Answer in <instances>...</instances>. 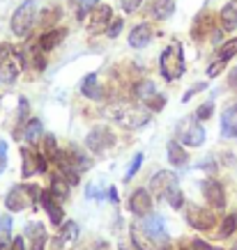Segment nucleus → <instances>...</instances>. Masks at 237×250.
<instances>
[{
    "mask_svg": "<svg viewBox=\"0 0 237 250\" xmlns=\"http://www.w3.org/2000/svg\"><path fill=\"white\" fill-rule=\"evenodd\" d=\"M159 71L166 81H177L184 74V53L180 44H170L164 48L159 58Z\"/></svg>",
    "mask_w": 237,
    "mask_h": 250,
    "instance_id": "nucleus-1",
    "label": "nucleus"
},
{
    "mask_svg": "<svg viewBox=\"0 0 237 250\" xmlns=\"http://www.w3.org/2000/svg\"><path fill=\"white\" fill-rule=\"evenodd\" d=\"M35 19H37V2L35 0H23L21 5L16 7V12L12 14V23L9 28L16 37H28L35 25Z\"/></svg>",
    "mask_w": 237,
    "mask_h": 250,
    "instance_id": "nucleus-2",
    "label": "nucleus"
},
{
    "mask_svg": "<svg viewBox=\"0 0 237 250\" xmlns=\"http://www.w3.org/2000/svg\"><path fill=\"white\" fill-rule=\"evenodd\" d=\"M23 55H19L9 44H0V81L14 83L23 69Z\"/></svg>",
    "mask_w": 237,
    "mask_h": 250,
    "instance_id": "nucleus-3",
    "label": "nucleus"
},
{
    "mask_svg": "<svg viewBox=\"0 0 237 250\" xmlns=\"http://www.w3.org/2000/svg\"><path fill=\"white\" fill-rule=\"evenodd\" d=\"M39 195H42V193H39L37 186H32V184H21V186H14V188L7 193L5 205H7L9 211H23L25 207H35Z\"/></svg>",
    "mask_w": 237,
    "mask_h": 250,
    "instance_id": "nucleus-4",
    "label": "nucleus"
},
{
    "mask_svg": "<svg viewBox=\"0 0 237 250\" xmlns=\"http://www.w3.org/2000/svg\"><path fill=\"white\" fill-rule=\"evenodd\" d=\"M111 115H113L122 126H127V129H141V126H145L147 122H150V117H152V113H150L147 108H136V106H118L111 110Z\"/></svg>",
    "mask_w": 237,
    "mask_h": 250,
    "instance_id": "nucleus-5",
    "label": "nucleus"
},
{
    "mask_svg": "<svg viewBox=\"0 0 237 250\" xmlns=\"http://www.w3.org/2000/svg\"><path fill=\"white\" fill-rule=\"evenodd\" d=\"M177 143L187 145V147H200L205 143V129L198 124L196 117H184L177 124Z\"/></svg>",
    "mask_w": 237,
    "mask_h": 250,
    "instance_id": "nucleus-6",
    "label": "nucleus"
},
{
    "mask_svg": "<svg viewBox=\"0 0 237 250\" xmlns=\"http://www.w3.org/2000/svg\"><path fill=\"white\" fill-rule=\"evenodd\" d=\"M184 216H187V223L193 229H200V232H207V229H212L216 225V213L212 209H207V207L189 205Z\"/></svg>",
    "mask_w": 237,
    "mask_h": 250,
    "instance_id": "nucleus-7",
    "label": "nucleus"
},
{
    "mask_svg": "<svg viewBox=\"0 0 237 250\" xmlns=\"http://www.w3.org/2000/svg\"><path fill=\"white\" fill-rule=\"evenodd\" d=\"M113 145H115V136L108 126H95V129L85 136V147H88L92 154L106 152L108 147H113Z\"/></svg>",
    "mask_w": 237,
    "mask_h": 250,
    "instance_id": "nucleus-8",
    "label": "nucleus"
},
{
    "mask_svg": "<svg viewBox=\"0 0 237 250\" xmlns=\"http://www.w3.org/2000/svg\"><path fill=\"white\" fill-rule=\"evenodd\" d=\"M113 21V9L111 5H95L90 9V19H88V30L92 35H101L108 30V25Z\"/></svg>",
    "mask_w": 237,
    "mask_h": 250,
    "instance_id": "nucleus-9",
    "label": "nucleus"
},
{
    "mask_svg": "<svg viewBox=\"0 0 237 250\" xmlns=\"http://www.w3.org/2000/svg\"><path fill=\"white\" fill-rule=\"evenodd\" d=\"M154 205H152V193L145 188H138L131 193L129 197V211L134 216H141V218H147L152 213Z\"/></svg>",
    "mask_w": 237,
    "mask_h": 250,
    "instance_id": "nucleus-10",
    "label": "nucleus"
},
{
    "mask_svg": "<svg viewBox=\"0 0 237 250\" xmlns=\"http://www.w3.org/2000/svg\"><path fill=\"white\" fill-rule=\"evenodd\" d=\"M177 186V174L173 170H161L150 179V193H154L157 197H166L170 188Z\"/></svg>",
    "mask_w": 237,
    "mask_h": 250,
    "instance_id": "nucleus-11",
    "label": "nucleus"
},
{
    "mask_svg": "<svg viewBox=\"0 0 237 250\" xmlns=\"http://www.w3.org/2000/svg\"><path fill=\"white\" fill-rule=\"evenodd\" d=\"M203 186V195H205V202L212 205L214 209H226V190L216 179H205L200 184Z\"/></svg>",
    "mask_w": 237,
    "mask_h": 250,
    "instance_id": "nucleus-12",
    "label": "nucleus"
},
{
    "mask_svg": "<svg viewBox=\"0 0 237 250\" xmlns=\"http://www.w3.org/2000/svg\"><path fill=\"white\" fill-rule=\"evenodd\" d=\"M21 159H23V177H32L35 172H46V156L44 154H37L32 149H21Z\"/></svg>",
    "mask_w": 237,
    "mask_h": 250,
    "instance_id": "nucleus-13",
    "label": "nucleus"
},
{
    "mask_svg": "<svg viewBox=\"0 0 237 250\" xmlns=\"http://www.w3.org/2000/svg\"><path fill=\"white\" fill-rule=\"evenodd\" d=\"M221 136L237 140V101H230L221 110Z\"/></svg>",
    "mask_w": 237,
    "mask_h": 250,
    "instance_id": "nucleus-14",
    "label": "nucleus"
},
{
    "mask_svg": "<svg viewBox=\"0 0 237 250\" xmlns=\"http://www.w3.org/2000/svg\"><path fill=\"white\" fill-rule=\"evenodd\" d=\"M39 202H42V207L46 209V213H48L51 223L60 228L62 223H65V213H62V207L58 205V200L51 195V190H44V193L39 195Z\"/></svg>",
    "mask_w": 237,
    "mask_h": 250,
    "instance_id": "nucleus-15",
    "label": "nucleus"
},
{
    "mask_svg": "<svg viewBox=\"0 0 237 250\" xmlns=\"http://www.w3.org/2000/svg\"><path fill=\"white\" fill-rule=\"evenodd\" d=\"M152 37H154L152 25L150 23H138L129 32V46L131 48H143V46H147L152 42Z\"/></svg>",
    "mask_w": 237,
    "mask_h": 250,
    "instance_id": "nucleus-16",
    "label": "nucleus"
},
{
    "mask_svg": "<svg viewBox=\"0 0 237 250\" xmlns=\"http://www.w3.org/2000/svg\"><path fill=\"white\" fill-rule=\"evenodd\" d=\"M129 236H131V246H134L136 250H159L157 248V241L147 234L143 225H131Z\"/></svg>",
    "mask_w": 237,
    "mask_h": 250,
    "instance_id": "nucleus-17",
    "label": "nucleus"
},
{
    "mask_svg": "<svg viewBox=\"0 0 237 250\" xmlns=\"http://www.w3.org/2000/svg\"><path fill=\"white\" fill-rule=\"evenodd\" d=\"M25 239L30 241V250H44L46 248V229L42 223H37V220H32V223H28L25 225Z\"/></svg>",
    "mask_w": 237,
    "mask_h": 250,
    "instance_id": "nucleus-18",
    "label": "nucleus"
},
{
    "mask_svg": "<svg viewBox=\"0 0 237 250\" xmlns=\"http://www.w3.org/2000/svg\"><path fill=\"white\" fill-rule=\"evenodd\" d=\"M143 228H145V232L152 236L157 243H166V241H168V236H166V225H164V218H161V216L150 213V216L143 220Z\"/></svg>",
    "mask_w": 237,
    "mask_h": 250,
    "instance_id": "nucleus-19",
    "label": "nucleus"
},
{
    "mask_svg": "<svg viewBox=\"0 0 237 250\" xmlns=\"http://www.w3.org/2000/svg\"><path fill=\"white\" fill-rule=\"evenodd\" d=\"M67 37V30L65 28H51V30H46L42 37H39V48L44 51V53H48V51H53L55 46H60V42Z\"/></svg>",
    "mask_w": 237,
    "mask_h": 250,
    "instance_id": "nucleus-20",
    "label": "nucleus"
},
{
    "mask_svg": "<svg viewBox=\"0 0 237 250\" xmlns=\"http://www.w3.org/2000/svg\"><path fill=\"white\" fill-rule=\"evenodd\" d=\"M81 92H83V97L95 99V101L104 99V90H101L99 81H97V74H90V76L83 78V83H81Z\"/></svg>",
    "mask_w": 237,
    "mask_h": 250,
    "instance_id": "nucleus-21",
    "label": "nucleus"
},
{
    "mask_svg": "<svg viewBox=\"0 0 237 250\" xmlns=\"http://www.w3.org/2000/svg\"><path fill=\"white\" fill-rule=\"evenodd\" d=\"M173 12H175V0H152V5H150V14L157 21L168 19Z\"/></svg>",
    "mask_w": 237,
    "mask_h": 250,
    "instance_id": "nucleus-22",
    "label": "nucleus"
},
{
    "mask_svg": "<svg viewBox=\"0 0 237 250\" xmlns=\"http://www.w3.org/2000/svg\"><path fill=\"white\" fill-rule=\"evenodd\" d=\"M219 21H221L223 30H235L237 28V0H230L228 5L221 9V14H219Z\"/></svg>",
    "mask_w": 237,
    "mask_h": 250,
    "instance_id": "nucleus-23",
    "label": "nucleus"
},
{
    "mask_svg": "<svg viewBox=\"0 0 237 250\" xmlns=\"http://www.w3.org/2000/svg\"><path fill=\"white\" fill-rule=\"evenodd\" d=\"M69 188H71V184H69L60 172L53 174V179H51V195H53L58 202L67 200V197H69Z\"/></svg>",
    "mask_w": 237,
    "mask_h": 250,
    "instance_id": "nucleus-24",
    "label": "nucleus"
},
{
    "mask_svg": "<svg viewBox=\"0 0 237 250\" xmlns=\"http://www.w3.org/2000/svg\"><path fill=\"white\" fill-rule=\"evenodd\" d=\"M168 161H170V166H175V167H182L187 161H189V154L182 149V143H177V140H170L168 143Z\"/></svg>",
    "mask_w": 237,
    "mask_h": 250,
    "instance_id": "nucleus-25",
    "label": "nucleus"
},
{
    "mask_svg": "<svg viewBox=\"0 0 237 250\" xmlns=\"http://www.w3.org/2000/svg\"><path fill=\"white\" fill-rule=\"evenodd\" d=\"M23 138H25V143H39L42 138H44V129H42V122L39 120H28L25 124V129H23Z\"/></svg>",
    "mask_w": 237,
    "mask_h": 250,
    "instance_id": "nucleus-26",
    "label": "nucleus"
},
{
    "mask_svg": "<svg viewBox=\"0 0 237 250\" xmlns=\"http://www.w3.org/2000/svg\"><path fill=\"white\" fill-rule=\"evenodd\" d=\"M23 62H30L32 69H37V71H42V69L46 67V58H44V51L37 46H30V51L25 53V58H23Z\"/></svg>",
    "mask_w": 237,
    "mask_h": 250,
    "instance_id": "nucleus-27",
    "label": "nucleus"
},
{
    "mask_svg": "<svg viewBox=\"0 0 237 250\" xmlns=\"http://www.w3.org/2000/svg\"><path fill=\"white\" fill-rule=\"evenodd\" d=\"M134 94H136L138 101H147L157 94V87H154L152 81H138L136 87H134Z\"/></svg>",
    "mask_w": 237,
    "mask_h": 250,
    "instance_id": "nucleus-28",
    "label": "nucleus"
},
{
    "mask_svg": "<svg viewBox=\"0 0 237 250\" xmlns=\"http://www.w3.org/2000/svg\"><path fill=\"white\" fill-rule=\"evenodd\" d=\"M237 232V213H230V216H226V218L219 223V236L221 239H228V236H233Z\"/></svg>",
    "mask_w": 237,
    "mask_h": 250,
    "instance_id": "nucleus-29",
    "label": "nucleus"
},
{
    "mask_svg": "<svg viewBox=\"0 0 237 250\" xmlns=\"http://www.w3.org/2000/svg\"><path fill=\"white\" fill-rule=\"evenodd\" d=\"M78 236V225L74 220H67L60 225V241H76Z\"/></svg>",
    "mask_w": 237,
    "mask_h": 250,
    "instance_id": "nucleus-30",
    "label": "nucleus"
},
{
    "mask_svg": "<svg viewBox=\"0 0 237 250\" xmlns=\"http://www.w3.org/2000/svg\"><path fill=\"white\" fill-rule=\"evenodd\" d=\"M9 232H12V218L5 216V218H0V250L12 241V234H9Z\"/></svg>",
    "mask_w": 237,
    "mask_h": 250,
    "instance_id": "nucleus-31",
    "label": "nucleus"
},
{
    "mask_svg": "<svg viewBox=\"0 0 237 250\" xmlns=\"http://www.w3.org/2000/svg\"><path fill=\"white\" fill-rule=\"evenodd\" d=\"M164 200H166L173 209H182V207H184V195H182V190H180V186L170 188L168 193H166V197H164Z\"/></svg>",
    "mask_w": 237,
    "mask_h": 250,
    "instance_id": "nucleus-32",
    "label": "nucleus"
},
{
    "mask_svg": "<svg viewBox=\"0 0 237 250\" xmlns=\"http://www.w3.org/2000/svg\"><path fill=\"white\" fill-rule=\"evenodd\" d=\"M235 53H237V39H228L223 46H219V60L221 62H228Z\"/></svg>",
    "mask_w": 237,
    "mask_h": 250,
    "instance_id": "nucleus-33",
    "label": "nucleus"
},
{
    "mask_svg": "<svg viewBox=\"0 0 237 250\" xmlns=\"http://www.w3.org/2000/svg\"><path fill=\"white\" fill-rule=\"evenodd\" d=\"M164 106H166V97H161V94H154L152 99H147L145 101V108L150 110V113H157V110H161Z\"/></svg>",
    "mask_w": 237,
    "mask_h": 250,
    "instance_id": "nucleus-34",
    "label": "nucleus"
},
{
    "mask_svg": "<svg viewBox=\"0 0 237 250\" xmlns=\"http://www.w3.org/2000/svg\"><path fill=\"white\" fill-rule=\"evenodd\" d=\"M28 110H30V106H28V99H19V115H16V122H19V129H21L23 124H28L25 122V117H28Z\"/></svg>",
    "mask_w": 237,
    "mask_h": 250,
    "instance_id": "nucleus-35",
    "label": "nucleus"
},
{
    "mask_svg": "<svg viewBox=\"0 0 237 250\" xmlns=\"http://www.w3.org/2000/svg\"><path fill=\"white\" fill-rule=\"evenodd\" d=\"M141 163H143V154H136V156H134V161H131L129 170H127V174H124V182H131V179L136 177V172L141 170Z\"/></svg>",
    "mask_w": 237,
    "mask_h": 250,
    "instance_id": "nucleus-36",
    "label": "nucleus"
},
{
    "mask_svg": "<svg viewBox=\"0 0 237 250\" xmlns=\"http://www.w3.org/2000/svg\"><path fill=\"white\" fill-rule=\"evenodd\" d=\"M212 113H214V101H205V104L196 110V120H210Z\"/></svg>",
    "mask_w": 237,
    "mask_h": 250,
    "instance_id": "nucleus-37",
    "label": "nucleus"
},
{
    "mask_svg": "<svg viewBox=\"0 0 237 250\" xmlns=\"http://www.w3.org/2000/svg\"><path fill=\"white\" fill-rule=\"evenodd\" d=\"M55 154H58L55 138L53 136H44V156H48V159H55Z\"/></svg>",
    "mask_w": 237,
    "mask_h": 250,
    "instance_id": "nucleus-38",
    "label": "nucleus"
},
{
    "mask_svg": "<svg viewBox=\"0 0 237 250\" xmlns=\"http://www.w3.org/2000/svg\"><path fill=\"white\" fill-rule=\"evenodd\" d=\"M122 28H124V21H122V19H113V21H111V25H108L106 35L113 39V37H118V35L122 32Z\"/></svg>",
    "mask_w": 237,
    "mask_h": 250,
    "instance_id": "nucleus-39",
    "label": "nucleus"
},
{
    "mask_svg": "<svg viewBox=\"0 0 237 250\" xmlns=\"http://www.w3.org/2000/svg\"><path fill=\"white\" fill-rule=\"evenodd\" d=\"M5 167H7V143L0 140V174L5 172Z\"/></svg>",
    "mask_w": 237,
    "mask_h": 250,
    "instance_id": "nucleus-40",
    "label": "nucleus"
},
{
    "mask_svg": "<svg viewBox=\"0 0 237 250\" xmlns=\"http://www.w3.org/2000/svg\"><path fill=\"white\" fill-rule=\"evenodd\" d=\"M141 2H143V0H120V5H122V9L127 12V14L136 12V9L141 7Z\"/></svg>",
    "mask_w": 237,
    "mask_h": 250,
    "instance_id": "nucleus-41",
    "label": "nucleus"
},
{
    "mask_svg": "<svg viewBox=\"0 0 237 250\" xmlns=\"http://www.w3.org/2000/svg\"><path fill=\"white\" fill-rule=\"evenodd\" d=\"M223 67H226V62L214 60L212 64H210V69H207V76H210V78H214L216 74H221V71H223Z\"/></svg>",
    "mask_w": 237,
    "mask_h": 250,
    "instance_id": "nucleus-42",
    "label": "nucleus"
},
{
    "mask_svg": "<svg viewBox=\"0 0 237 250\" xmlns=\"http://www.w3.org/2000/svg\"><path fill=\"white\" fill-rule=\"evenodd\" d=\"M205 87H207V85H205V83H198V85H193L191 90H187V94H184V97H182V101H189V99H191V97H193V94H196V92H200V90H205Z\"/></svg>",
    "mask_w": 237,
    "mask_h": 250,
    "instance_id": "nucleus-43",
    "label": "nucleus"
},
{
    "mask_svg": "<svg viewBox=\"0 0 237 250\" xmlns=\"http://www.w3.org/2000/svg\"><path fill=\"white\" fill-rule=\"evenodd\" d=\"M9 250H25V239H23V236L12 239V248H9Z\"/></svg>",
    "mask_w": 237,
    "mask_h": 250,
    "instance_id": "nucleus-44",
    "label": "nucleus"
},
{
    "mask_svg": "<svg viewBox=\"0 0 237 250\" xmlns=\"http://www.w3.org/2000/svg\"><path fill=\"white\" fill-rule=\"evenodd\" d=\"M97 2H99V0H81V14H83V12H88V9H92Z\"/></svg>",
    "mask_w": 237,
    "mask_h": 250,
    "instance_id": "nucleus-45",
    "label": "nucleus"
},
{
    "mask_svg": "<svg viewBox=\"0 0 237 250\" xmlns=\"http://www.w3.org/2000/svg\"><path fill=\"white\" fill-rule=\"evenodd\" d=\"M228 83H230V87H235V90H237V69H233V74H230Z\"/></svg>",
    "mask_w": 237,
    "mask_h": 250,
    "instance_id": "nucleus-46",
    "label": "nucleus"
},
{
    "mask_svg": "<svg viewBox=\"0 0 237 250\" xmlns=\"http://www.w3.org/2000/svg\"><path fill=\"white\" fill-rule=\"evenodd\" d=\"M108 195H111V200H113V202H118V193H115V188H113V186L108 188Z\"/></svg>",
    "mask_w": 237,
    "mask_h": 250,
    "instance_id": "nucleus-47",
    "label": "nucleus"
},
{
    "mask_svg": "<svg viewBox=\"0 0 237 250\" xmlns=\"http://www.w3.org/2000/svg\"><path fill=\"white\" fill-rule=\"evenodd\" d=\"M120 250H131V248H127V243H120ZM136 250V248H134Z\"/></svg>",
    "mask_w": 237,
    "mask_h": 250,
    "instance_id": "nucleus-48",
    "label": "nucleus"
},
{
    "mask_svg": "<svg viewBox=\"0 0 237 250\" xmlns=\"http://www.w3.org/2000/svg\"><path fill=\"white\" fill-rule=\"evenodd\" d=\"M233 250H237V243H235V246H233Z\"/></svg>",
    "mask_w": 237,
    "mask_h": 250,
    "instance_id": "nucleus-49",
    "label": "nucleus"
},
{
    "mask_svg": "<svg viewBox=\"0 0 237 250\" xmlns=\"http://www.w3.org/2000/svg\"><path fill=\"white\" fill-rule=\"evenodd\" d=\"M164 250H170V248H168V246H166V248H164Z\"/></svg>",
    "mask_w": 237,
    "mask_h": 250,
    "instance_id": "nucleus-50",
    "label": "nucleus"
}]
</instances>
